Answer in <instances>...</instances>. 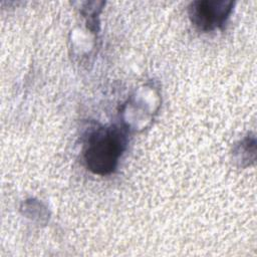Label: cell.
<instances>
[{
  "mask_svg": "<svg viewBox=\"0 0 257 257\" xmlns=\"http://www.w3.org/2000/svg\"><path fill=\"white\" fill-rule=\"evenodd\" d=\"M232 1H196L190 7V17L201 30H213L225 23L232 11Z\"/></svg>",
  "mask_w": 257,
  "mask_h": 257,
  "instance_id": "7a4b0ae2",
  "label": "cell"
},
{
  "mask_svg": "<svg viewBox=\"0 0 257 257\" xmlns=\"http://www.w3.org/2000/svg\"><path fill=\"white\" fill-rule=\"evenodd\" d=\"M125 134L117 126L101 127L88 138L84 161L89 171L104 176L112 173L125 149Z\"/></svg>",
  "mask_w": 257,
  "mask_h": 257,
  "instance_id": "6da1fadb",
  "label": "cell"
}]
</instances>
